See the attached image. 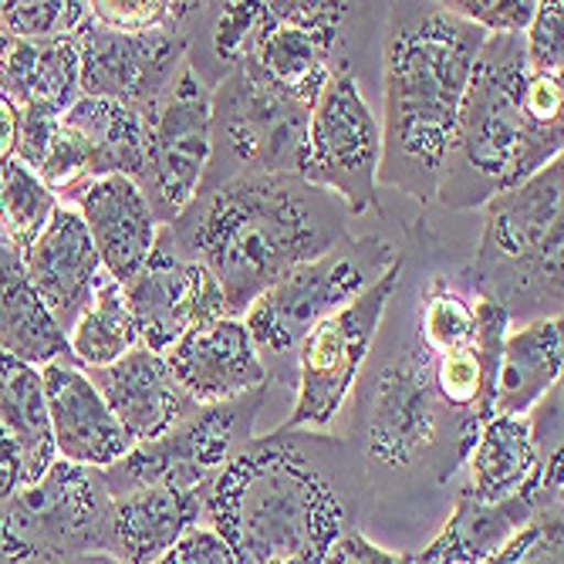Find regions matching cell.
<instances>
[{
	"label": "cell",
	"instance_id": "6da1fadb",
	"mask_svg": "<svg viewBox=\"0 0 564 564\" xmlns=\"http://www.w3.org/2000/svg\"><path fill=\"white\" fill-rule=\"evenodd\" d=\"M372 507L366 459L345 436L278 426L214 477L203 521L243 564H322Z\"/></svg>",
	"mask_w": 564,
	"mask_h": 564
},
{
	"label": "cell",
	"instance_id": "7a4b0ae2",
	"mask_svg": "<svg viewBox=\"0 0 564 564\" xmlns=\"http://www.w3.org/2000/svg\"><path fill=\"white\" fill-rule=\"evenodd\" d=\"M416 291L420 274L405 247L402 278L389 297L366 366L351 386L355 399L345 436L366 459L376 490L389 480L446 484L467 464L480 436L477 416L453 409L440 389V351L420 335Z\"/></svg>",
	"mask_w": 564,
	"mask_h": 564
},
{
	"label": "cell",
	"instance_id": "3957f363",
	"mask_svg": "<svg viewBox=\"0 0 564 564\" xmlns=\"http://www.w3.org/2000/svg\"><path fill=\"white\" fill-rule=\"evenodd\" d=\"M166 227L183 258L217 278L234 318L351 237L345 203L301 176H237L199 189Z\"/></svg>",
	"mask_w": 564,
	"mask_h": 564
},
{
	"label": "cell",
	"instance_id": "277c9868",
	"mask_svg": "<svg viewBox=\"0 0 564 564\" xmlns=\"http://www.w3.org/2000/svg\"><path fill=\"white\" fill-rule=\"evenodd\" d=\"M487 34L446 4H392L382 34L379 186L416 203L436 199L440 170Z\"/></svg>",
	"mask_w": 564,
	"mask_h": 564
},
{
	"label": "cell",
	"instance_id": "5b68a950",
	"mask_svg": "<svg viewBox=\"0 0 564 564\" xmlns=\"http://www.w3.org/2000/svg\"><path fill=\"white\" fill-rule=\"evenodd\" d=\"M528 78L524 37L484 41L436 183L433 203L443 210L487 207L561 156L564 122L547 126L531 112Z\"/></svg>",
	"mask_w": 564,
	"mask_h": 564
},
{
	"label": "cell",
	"instance_id": "8992f818",
	"mask_svg": "<svg viewBox=\"0 0 564 564\" xmlns=\"http://www.w3.org/2000/svg\"><path fill=\"white\" fill-rule=\"evenodd\" d=\"M564 160H551L528 183L484 207V234L464 281L474 297L494 301L510 325L557 318L564 304Z\"/></svg>",
	"mask_w": 564,
	"mask_h": 564
},
{
	"label": "cell",
	"instance_id": "52a82bcc",
	"mask_svg": "<svg viewBox=\"0 0 564 564\" xmlns=\"http://www.w3.org/2000/svg\"><path fill=\"white\" fill-rule=\"evenodd\" d=\"M399 253L402 243L379 234L348 237L253 301L240 322L261 355L268 382L274 379L281 386H294V358L304 335L328 315L341 312L358 294H366L395 264Z\"/></svg>",
	"mask_w": 564,
	"mask_h": 564
},
{
	"label": "cell",
	"instance_id": "ba28073f",
	"mask_svg": "<svg viewBox=\"0 0 564 564\" xmlns=\"http://www.w3.org/2000/svg\"><path fill=\"white\" fill-rule=\"evenodd\" d=\"M312 109L278 95L240 62L210 91V163L199 189L237 176H301Z\"/></svg>",
	"mask_w": 564,
	"mask_h": 564
},
{
	"label": "cell",
	"instance_id": "9c48e42d",
	"mask_svg": "<svg viewBox=\"0 0 564 564\" xmlns=\"http://www.w3.org/2000/svg\"><path fill=\"white\" fill-rule=\"evenodd\" d=\"M112 494L101 470L55 459L0 507V564H65L101 554Z\"/></svg>",
	"mask_w": 564,
	"mask_h": 564
},
{
	"label": "cell",
	"instance_id": "30bf717a",
	"mask_svg": "<svg viewBox=\"0 0 564 564\" xmlns=\"http://www.w3.org/2000/svg\"><path fill=\"white\" fill-rule=\"evenodd\" d=\"M268 399V386L227 402L196 405L170 433L135 443L119 464L101 470L112 497L166 484V487H207L230 459L253 440V420Z\"/></svg>",
	"mask_w": 564,
	"mask_h": 564
},
{
	"label": "cell",
	"instance_id": "8fae6325",
	"mask_svg": "<svg viewBox=\"0 0 564 564\" xmlns=\"http://www.w3.org/2000/svg\"><path fill=\"white\" fill-rule=\"evenodd\" d=\"M402 264H405V247L395 258V264L366 294H358L341 312L328 315L304 335L294 358V392H297L294 409L288 423L281 426L325 433L335 423L372 351L389 297L402 278Z\"/></svg>",
	"mask_w": 564,
	"mask_h": 564
},
{
	"label": "cell",
	"instance_id": "7c38bea8",
	"mask_svg": "<svg viewBox=\"0 0 564 564\" xmlns=\"http://www.w3.org/2000/svg\"><path fill=\"white\" fill-rule=\"evenodd\" d=\"M382 122L369 109L358 78L341 68L322 88L307 119L301 180L338 196L348 217L382 214L379 199Z\"/></svg>",
	"mask_w": 564,
	"mask_h": 564
},
{
	"label": "cell",
	"instance_id": "4fadbf2b",
	"mask_svg": "<svg viewBox=\"0 0 564 564\" xmlns=\"http://www.w3.org/2000/svg\"><path fill=\"white\" fill-rule=\"evenodd\" d=\"M362 4L335 0H264L247 65L278 95L312 109L341 62L345 28Z\"/></svg>",
	"mask_w": 564,
	"mask_h": 564
},
{
	"label": "cell",
	"instance_id": "5bb4252c",
	"mask_svg": "<svg viewBox=\"0 0 564 564\" xmlns=\"http://www.w3.org/2000/svg\"><path fill=\"white\" fill-rule=\"evenodd\" d=\"M210 91L189 62L145 106V163L139 189L166 227L199 193L210 163Z\"/></svg>",
	"mask_w": 564,
	"mask_h": 564
},
{
	"label": "cell",
	"instance_id": "9a60e30c",
	"mask_svg": "<svg viewBox=\"0 0 564 564\" xmlns=\"http://www.w3.org/2000/svg\"><path fill=\"white\" fill-rule=\"evenodd\" d=\"M122 291L139 328V345L156 355H166L199 325L234 318L217 278L203 264L183 258L170 227H160L152 253Z\"/></svg>",
	"mask_w": 564,
	"mask_h": 564
},
{
	"label": "cell",
	"instance_id": "2e32d148",
	"mask_svg": "<svg viewBox=\"0 0 564 564\" xmlns=\"http://www.w3.org/2000/svg\"><path fill=\"white\" fill-rule=\"evenodd\" d=\"M186 24V21H183ZM183 24L126 34L95 18L75 34L78 44V91L85 98H109L145 109L156 101L186 62Z\"/></svg>",
	"mask_w": 564,
	"mask_h": 564
},
{
	"label": "cell",
	"instance_id": "e0dca14e",
	"mask_svg": "<svg viewBox=\"0 0 564 564\" xmlns=\"http://www.w3.org/2000/svg\"><path fill=\"white\" fill-rule=\"evenodd\" d=\"M561 507V453L544 459L541 484L500 500L484 503L464 487L456 494L453 514L443 531L430 541V547L416 551V564H484L503 544L514 541L524 528H531L541 514Z\"/></svg>",
	"mask_w": 564,
	"mask_h": 564
},
{
	"label": "cell",
	"instance_id": "ac0fdd59",
	"mask_svg": "<svg viewBox=\"0 0 564 564\" xmlns=\"http://www.w3.org/2000/svg\"><path fill=\"white\" fill-rule=\"evenodd\" d=\"M41 382L58 459L88 470H106L135 446L78 366L47 362L41 366Z\"/></svg>",
	"mask_w": 564,
	"mask_h": 564
},
{
	"label": "cell",
	"instance_id": "d6986e66",
	"mask_svg": "<svg viewBox=\"0 0 564 564\" xmlns=\"http://www.w3.org/2000/svg\"><path fill=\"white\" fill-rule=\"evenodd\" d=\"M21 264L37 297L65 335L75 328L101 274H106L82 214L75 207H65V203H58L44 234L21 253Z\"/></svg>",
	"mask_w": 564,
	"mask_h": 564
},
{
	"label": "cell",
	"instance_id": "ffe728a7",
	"mask_svg": "<svg viewBox=\"0 0 564 564\" xmlns=\"http://www.w3.org/2000/svg\"><path fill=\"white\" fill-rule=\"evenodd\" d=\"M207 487L152 484L112 497L101 534V554L122 564H156L183 534L199 528L207 510Z\"/></svg>",
	"mask_w": 564,
	"mask_h": 564
},
{
	"label": "cell",
	"instance_id": "44dd1931",
	"mask_svg": "<svg viewBox=\"0 0 564 564\" xmlns=\"http://www.w3.org/2000/svg\"><path fill=\"white\" fill-rule=\"evenodd\" d=\"M112 409V416L132 436V443H149L170 433L196 402L183 392L163 355L135 345L119 362L101 369H82Z\"/></svg>",
	"mask_w": 564,
	"mask_h": 564
},
{
	"label": "cell",
	"instance_id": "7402d4cb",
	"mask_svg": "<svg viewBox=\"0 0 564 564\" xmlns=\"http://www.w3.org/2000/svg\"><path fill=\"white\" fill-rule=\"evenodd\" d=\"M163 358L196 405L227 402L268 386L261 355L240 318H220L186 332Z\"/></svg>",
	"mask_w": 564,
	"mask_h": 564
},
{
	"label": "cell",
	"instance_id": "603a6c76",
	"mask_svg": "<svg viewBox=\"0 0 564 564\" xmlns=\"http://www.w3.org/2000/svg\"><path fill=\"white\" fill-rule=\"evenodd\" d=\"M72 207L82 214L91 234L101 271L119 284H129L152 253V243L163 227L142 189L129 176L112 173L88 183Z\"/></svg>",
	"mask_w": 564,
	"mask_h": 564
},
{
	"label": "cell",
	"instance_id": "cb8c5ba5",
	"mask_svg": "<svg viewBox=\"0 0 564 564\" xmlns=\"http://www.w3.org/2000/svg\"><path fill=\"white\" fill-rule=\"evenodd\" d=\"M0 95L18 112L65 116L78 91V44L0 34Z\"/></svg>",
	"mask_w": 564,
	"mask_h": 564
},
{
	"label": "cell",
	"instance_id": "d4e9b609",
	"mask_svg": "<svg viewBox=\"0 0 564 564\" xmlns=\"http://www.w3.org/2000/svg\"><path fill=\"white\" fill-rule=\"evenodd\" d=\"M0 348L34 369L47 362L75 366L68 335L28 281L21 253L4 240H0Z\"/></svg>",
	"mask_w": 564,
	"mask_h": 564
},
{
	"label": "cell",
	"instance_id": "484cf974",
	"mask_svg": "<svg viewBox=\"0 0 564 564\" xmlns=\"http://www.w3.org/2000/svg\"><path fill=\"white\" fill-rule=\"evenodd\" d=\"M564 332L561 315L521 325L503 338L494 416H528L547 389L561 382Z\"/></svg>",
	"mask_w": 564,
	"mask_h": 564
},
{
	"label": "cell",
	"instance_id": "4316f807",
	"mask_svg": "<svg viewBox=\"0 0 564 564\" xmlns=\"http://www.w3.org/2000/svg\"><path fill=\"white\" fill-rule=\"evenodd\" d=\"M470 494L484 503H500L541 484V453L531 440L528 416H494L467 456Z\"/></svg>",
	"mask_w": 564,
	"mask_h": 564
},
{
	"label": "cell",
	"instance_id": "83f0119b",
	"mask_svg": "<svg viewBox=\"0 0 564 564\" xmlns=\"http://www.w3.org/2000/svg\"><path fill=\"white\" fill-rule=\"evenodd\" d=\"M0 426L18 440L24 456V487H31L51 470L58 449L51 440L41 369L21 362L4 348H0Z\"/></svg>",
	"mask_w": 564,
	"mask_h": 564
},
{
	"label": "cell",
	"instance_id": "f1b7e54d",
	"mask_svg": "<svg viewBox=\"0 0 564 564\" xmlns=\"http://www.w3.org/2000/svg\"><path fill=\"white\" fill-rule=\"evenodd\" d=\"M62 119L91 142L106 176L119 173L139 183L145 163V109L82 95Z\"/></svg>",
	"mask_w": 564,
	"mask_h": 564
},
{
	"label": "cell",
	"instance_id": "f546056e",
	"mask_svg": "<svg viewBox=\"0 0 564 564\" xmlns=\"http://www.w3.org/2000/svg\"><path fill=\"white\" fill-rule=\"evenodd\" d=\"M68 345H72V358L78 369L112 366L139 345V328H135V318L129 312L126 291L119 281L101 274L91 301L85 304V312L68 332Z\"/></svg>",
	"mask_w": 564,
	"mask_h": 564
},
{
	"label": "cell",
	"instance_id": "4dcf8cb0",
	"mask_svg": "<svg viewBox=\"0 0 564 564\" xmlns=\"http://www.w3.org/2000/svg\"><path fill=\"white\" fill-rule=\"evenodd\" d=\"M55 210H58V196L21 160L0 163V240L24 253L44 234Z\"/></svg>",
	"mask_w": 564,
	"mask_h": 564
},
{
	"label": "cell",
	"instance_id": "1f68e13d",
	"mask_svg": "<svg viewBox=\"0 0 564 564\" xmlns=\"http://www.w3.org/2000/svg\"><path fill=\"white\" fill-rule=\"evenodd\" d=\"M91 18L85 0H8L0 4V34L24 41H75Z\"/></svg>",
	"mask_w": 564,
	"mask_h": 564
},
{
	"label": "cell",
	"instance_id": "d6a6232c",
	"mask_svg": "<svg viewBox=\"0 0 564 564\" xmlns=\"http://www.w3.org/2000/svg\"><path fill=\"white\" fill-rule=\"evenodd\" d=\"M189 14V4L176 0H98L91 4V18L112 31L126 34H145L156 28L183 24Z\"/></svg>",
	"mask_w": 564,
	"mask_h": 564
},
{
	"label": "cell",
	"instance_id": "836d02e7",
	"mask_svg": "<svg viewBox=\"0 0 564 564\" xmlns=\"http://www.w3.org/2000/svg\"><path fill=\"white\" fill-rule=\"evenodd\" d=\"M490 564H564V521L561 507L541 514L514 541L503 544Z\"/></svg>",
	"mask_w": 564,
	"mask_h": 564
},
{
	"label": "cell",
	"instance_id": "e575fe53",
	"mask_svg": "<svg viewBox=\"0 0 564 564\" xmlns=\"http://www.w3.org/2000/svg\"><path fill=\"white\" fill-rule=\"evenodd\" d=\"M524 55L534 75H561L564 68V4L541 0L524 34Z\"/></svg>",
	"mask_w": 564,
	"mask_h": 564
},
{
	"label": "cell",
	"instance_id": "d590c367",
	"mask_svg": "<svg viewBox=\"0 0 564 564\" xmlns=\"http://www.w3.org/2000/svg\"><path fill=\"white\" fill-rule=\"evenodd\" d=\"M446 8L456 18H464L474 28H480L487 37H494V34L524 37L534 21L538 0H456V4H446Z\"/></svg>",
	"mask_w": 564,
	"mask_h": 564
},
{
	"label": "cell",
	"instance_id": "8d00e7d4",
	"mask_svg": "<svg viewBox=\"0 0 564 564\" xmlns=\"http://www.w3.org/2000/svg\"><path fill=\"white\" fill-rule=\"evenodd\" d=\"M156 564H243V561L214 528L199 524L189 534H183Z\"/></svg>",
	"mask_w": 564,
	"mask_h": 564
},
{
	"label": "cell",
	"instance_id": "74e56055",
	"mask_svg": "<svg viewBox=\"0 0 564 564\" xmlns=\"http://www.w3.org/2000/svg\"><path fill=\"white\" fill-rule=\"evenodd\" d=\"M322 564H416V557L386 551V547L372 544L362 531H348L328 547Z\"/></svg>",
	"mask_w": 564,
	"mask_h": 564
},
{
	"label": "cell",
	"instance_id": "f35d334b",
	"mask_svg": "<svg viewBox=\"0 0 564 564\" xmlns=\"http://www.w3.org/2000/svg\"><path fill=\"white\" fill-rule=\"evenodd\" d=\"M24 487V456L18 440L0 426V507Z\"/></svg>",
	"mask_w": 564,
	"mask_h": 564
},
{
	"label": "cell",
	"instance_id": "ab89813d",
	"mask_svg": "<svg viewBox=\"0 0 564 564\" xmlns=\"http://www.w3.org/2000/svg\"><path fill=\"white\" fill-rule=\"evenodd\" d=\"M18 149V109L0 95V163L14 160Z\"/></svg>",
	"mask_w": 564,
	"mask_h": 564
},
{
	"label": "cell",
	"instance_id": "60d3db41",
	"mask_svg": "<svg viewBox=\"0 0 564 564\" xmlns=\"http://www.w3.org/2000/svg\"><path fill=\"white\" fill-rule=\"evenodd\" d=\"M65 564H122V561H116L109 554H82V557H72Z\"/></svg>",
	"mask_w": 564,
	"mask_h": 564
},
{
	"label": "cell",
	"instance_id": "b9f144b4",
	"mask_svg": "<svg viewBox=\"0 0 564 564\" xmlns=\"http://www.w3.org/2000/svg\"><path fill=\"white\" fill-rule=\"evenodd\" d=\"M484 564H490V561H484Z\"/></svg>",
	"mask_w": 564,
	"mask_h": 564
}]
</instances>
